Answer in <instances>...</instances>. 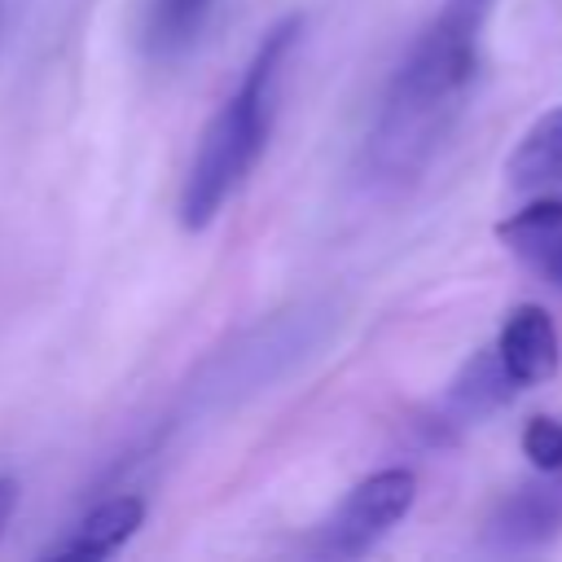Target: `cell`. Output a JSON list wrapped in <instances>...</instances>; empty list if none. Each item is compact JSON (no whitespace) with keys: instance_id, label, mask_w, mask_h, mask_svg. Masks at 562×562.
<instances>
[{"instance_id":"7","label":"cell","mask_w":562,"mask_h":562,"mask_svg":"<svg viewBox=\"0 0 562 562\" xmlns=\"http://www.w3.org/2000/svg\"><path fill=\"white\" fill-rule=\"evenodd\" d=\"M140 522H145V501L132 496V492H119V496L101 501L97 509H88L66 531V540L44 549V558H53V562H97V558H110V553H119L136 536Z\"/></svg>"},{"instance_id":"3","label":"cell","mask_w":562,"mask_h":562,"mask_svg":"<svg viewBox=\"0 0 562 562\" xmlns=\"http://www.w3.org/2000/svg\"><path fill=\"white\" fill-rule=\"evenodd\" d=\"M413 501H417V479L404 465H386V470L360 479L342 496V505L321 522L316 553L321 558H364L413 509Z\"/></svg>"},{"instance_id":"1","label":"cell","mask_w":562,"mask_h":562,"mask_svg":"<svg viewBox=\"0 0 562 562\" xmlns=\"http://www.w3.org/2000/svg\"><path fill=\"white\" fill-rule=\"evenodd\" d=\"M492 13L496 0H439V9L413 35L408 53L386 79L360 149V171L369 184H413L439 154L479 79V53Z\"/></svg>"},{"instance_id":"2","label":"cell","mask_w":562,"mask_h":562,"mask_svg":"<svg viewBox=\"0 0 562 562\" xmlns=\"http://www.w3.org/2000/svg\"><path fill=\"white\" fill-rule=\"evenodd\" d=\"M303 40V18L285 13L281 22H272L255 48V57L246 61L237 88L224 97V105L211 114L193 162L184 171L180 184V224L189 233H202L224 202L237 193V184L250 176V167L259 162L268 132H272V114H277V97H281V79L290 66V53Z\"/></svg>"},{"instance_id":"12","label":"cell","mask_w":562,"mask_h":562,"mask_svg":"<svg viewBox=\"0 0 562 562\" xmlns=\"http://www.w3.org/2000/svg\"><path fill=\"white\" fill-rule=\"evenodd\" d=\"M0 31H4V0H0Z\"/></svg>"},{"instance_id":"13","label":"cell","mask_w":562,"mask_h":562,"mask_svg":"<svg viewBox=\"0 0 562 562\" xmlns=\"http://www.w3.org/2000/svg\"><path fill=\"white\" fill-rule=\"evenodd\" d=\"M553 114H558V123H562V105H558V110H553Z\"/></svg>"},{"instance_id":"10","label":"cell","mask_w":562,"mask_h":562,"mask_svg":"<svg viewBox=\"0 0 562 562\" xmlns=\"http://www.w3.org/2000/svg\"><path fill=\"white\" fill-rule=\"evenodd\" d=\"M522 457L536 470H558L562 465V417H531L522 426Z\"/></svg>"},{"instance_id":"4","label":"cell","mask_w":562,"mask_h":562,"mask_svg":"<svg viewBox=\"0 0 562 562\" xmlns=\"http://www.w3.org/2000/svg\"><path fill=\"white\" fill-rule=\"evenodd\" d=\"M514 382H509V373L501 369V360H496V347H483V351H474L465 364H461V373L448 382V391L430 404V413H422L417 417V430H422V439L435 448V443H452V439H461L470 426H479L487 413H496L501 404H509L514 400Z\"/></svg>"},{"instance_id":"5","label":"cell","mask_w":562,"mask_h":562,"mask_svg":"<svg viewBox=\"0 0 562 562\" xmlns=\"http://www.w3.org/2000/svg\"><path fill=\"white\" fill-rule=\"evenodd\" d=\"M558 531H562V470H536V479L505 492L487 518V544L501 553L540 549Z\"/></svg>"},{"instance_id":"9","label":"cell","mask_w":562,"mask_h":562,"mask_svg":"<svg viewBox=\"0 0 562 562\" xmlns=\"http://www.w3.org/2000/svg\"><path fill=\"white\" fill-rule=\"evenodd\" d=\"M215 0H145L140 13V44L154 61H176L184 57L198 35L211 22Z\"/></svg>"},{"instance_id":"8","label":"cell","mask_w":562,"mask_h":562,"mask_svg":"<svg viewBox=\"0 0 562 562\" xmlns=\"http://www.w3.org/2000/svg\"><path fill=\"white\" fill-rule=\"evenodd\" d=\"M496 237L505 250H514L522 263H531L540 277L562 285V193H549L496 224Z\"/></svg>"},{"instance_id":"11","label":"cell","mask_w":562,"mask_h":562,"mask_svg":"<svg viewBox=\"0 0 562 562\" xmlns=\"http://www.w3.org/2000/svg\"><path fill=\"white\" fill-rule=\"evenodd\" d=\"M13 509H18V479L0 474V536H4V527L13 518Z\"/></svg>"},{"instance_id":"6","label":"cell","mask_w":562,"mask_h":562,"mask_svg":"<svg viewBox=\"0 0 562 562\" xmlns=\"http://www.w3.org/2000/svg\"><path fill=\"white\" fill-rule=\"evenodd\" d=\"M492 347H496V360H501V369L509 373V382H514L518 391L549 382V378L558 373V364H562L558 325H553V316H549L540 303H518V307H509Z\"/></svg>"}]
</instances>
